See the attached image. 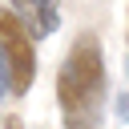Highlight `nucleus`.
Returning a JSON list of instances; mask_svg holds the SVG:
<instances>
[{"label": "nucleus", "instance_id": "obj_1", "mask_svg": "<svg viewBox=\"0 0 129 129\" xmlns=\"http://www.w3.org/2000/svg\"><path fill=\"white\" fill-rule=\"evenodd\" d=\"M56 101L64 129H101V109H105V60L101 44L93 32L77 36L69 48L60 73H56Z\"/></svg>", "mask_w": 129, "mask_h": 129}, {"label": "nucleus", "instance_id": "obj_2", "mask_svg": "<svg viewBox=\"0 0 129 129\" xmlns=\"http://www.w3.org/2000/svg\"><path fill=\"white\" fill-rule=\"evenodd\" d=\"M28 36H32V32L24 28V20H20L16 12L0 8V52H4V60H8L12 93H16V97H24V93L32 89V81H36V52H32Z\"/></svg>", "mask_w": 129, "mask_h": 129}, {"label": "nucleus", "instance_id": "obj_3", "mask_svg": "<svg viewBox=\"0 0 129 129\" xmlns=\"http://www.w3.org/2000/svg\"><path fill=\"white\" fill-rule=\"evenodd\" d=\"M12 4H16V12L24 16V28H28L32 36L56 32V24H60V0H12Z\"/></svg>", "mask_w": 129, "mask_h": 129}, {"label": "nucleus", "instance_id": "obj_4", "mask_svg": "<svg viewBox=\"0 0 129 129\" xmlns=\"http://www.w3.org/2000/svg\"><path fill=\"white\" fill-rule=\"evenodd\" d=\"M4 93H12V73H8V60H4V52H0V97Z\"/></svg>", "mask_w": 129, "mask_h": 129}, {"label": "nucleus", "instance_id": "obj_5", "mask_svg": "<svg viewBox=\"0 0 129 129\" xmlns=\"http://www.w3.org/2000/svg\"><path fill=\"white\" fill-rule=\"evenodd\" d=\"M117 113H121V117H129V97H121V105H117Z\"/></svg>", "mask_w": 129, "mask_h": 129}, {"label": "nucleus", "instance_id": "obj_6", "mask_svg": "<svg viewBox=\"0 0 129 129\" xmlns=\"http://www.w3.org/2000/svg\"><path fill=\"white\" fill-rule=\"evenodd\" d=\"M8 129H20V121H16V117H8Z\"/></svg>", "mask_w": 129, "mask_h": 129}]
</instances>
